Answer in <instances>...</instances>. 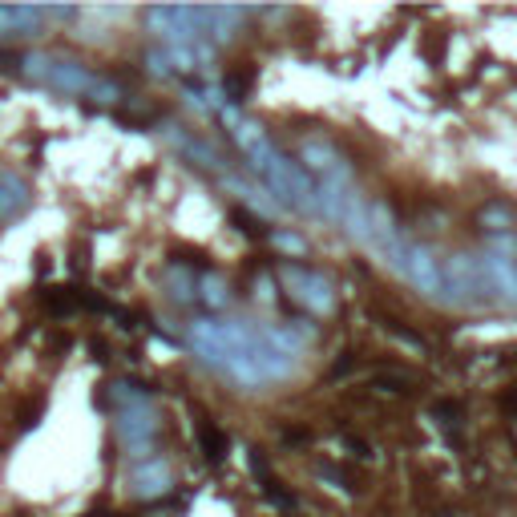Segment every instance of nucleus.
I'll return each mask as SVG.
<instances>
[{
    "instance_id": "obj_5",
    "label": "nucleus",
    "mask_w": 517,
    "mask_h": 517,
    "mask_svg": "<svg viewBox=\"0 0 517 517\" xmlns=\"http://www.w3.org/2000/svg\"><path fill=\"white\" fill-rule=\"evenodd\" d=\"M441 295H449L453 303L469 307L477 303L481 295H489L485 287V275H481V263L473 255H453L445 267H441Z\"/></svg>"
},
{
    "instance_id": "obj_12",
    "label": "nucleus",
    "mask_w": 517,
    "mask_h": 517,
    "mask_svg": "<svg viewBox=\"0 0 517 517\" xmlns=\"http://www.w3.org/2000/svg\"><path fill=\"white\" fill-rule=\"evenodd\" d=\"M481 223H485V231H489L493 239L513 235V211H509V206H501V202L485 206V211H481Z\"/></svg>"
},
{
    "instance_id": "obj_2",
    "label": "nucleus",
    "mask_w": 517,
    "mask_h": 517,
    "mask_svg": "<svg viewBox=\"0 0 517 517\" xmlns=\"http://www.w3.org/2000/svg\"><path fill=\"white\" fill-rule=\"evenodd\" d=\"M227 122H231L235 142H239L243 154L251 158V166L263 174V182H267L283 202L299 206V211H320V190L312 186V178H307L295 162H287V158L271 146V138L263 134V126H255V122H247V118H239V114H227Z\"/></svg>"
},
{
    "instance_id": "obj_9",
    "label": "nucleus",
    "mask_w": 517,
    "mask_h": 517,
    "mask_svg": "<svg viewBox=\"0 0 517 517\" xmlns=\"http://www.w3.org/2000/svg\"><path fill=\"white\" fill-rule=\"evenodd\" d=\"M130 489L138 493V497H162L166 489H170V465L162 461V457H142L134 469H130Z\"/></svg>"
},
{
    "instance_id": "obj_3",
    "label": "nucleus",
    "mask_w": 517,
    "mask_h": 517,
    "mask_svg": "<svg viewBox=\"0 0 517 517\" xmlns=\"http://www.w3.org/2000/svg\"><path fill=\"white\" fill-rule=\"evenodd\" d=\"M21 73H29L33 81H41L57 93H69V97H97V101H118L122 97V89L114 81L97 77L81 61H65V57L29 53V57H21Z\"/></svg>"
},
{
    "instance_id": "obj_15",
    "label": "nucleus",
    "mask_w": 517,
    "mask_h": 517,
    "mask_svg": "<svg viewBox=\"0 0 517 517\" xmlns=\"http://www.w3.org/2000/svg\"><path fill=\"white\" fill-rule=\"evenodd\" d=\"M93 517H122V513H93Z\"/></svg>"
},
{
    "instance_id": "obj_4",
    "label": "nucleus",
    "mask_w": 517,
    "mask_h": 517,
    "mask_svg": "<svg viewBox=\"0 0 517 517\" xmlns=\"http://www.w3.org/2000/svg\"><path fill=\"white\" fill-rule=\"evenodd\" d=\"M279 283L287 287V295H291L295 303H303L307 312H316V316H328L332 307H336V291H332V283H328L316 267L279 263Z\"/></svg>"
},
{
    "instance_id": "obj_11",
    "label": "nucleus",
    "mask_w": 517,
    "mask_h": 517,
    "mask_svg": "<svg viewBox=\"0 0 517 517\" xmlns=\"http://www.w3.org/2000/svg\"><path fill=\"white\" fill-rule=\"evenodd\" d=\"M45 21V9L21 5V9H0V33H17V37H33Z\"/></svg>"
},
{
    "instance_id": "obj_13",
    "label": "nucleus",
    "mask_w": 517,
    "mask_h": 517,
    "mask_svg": "<svg viewBox=\"0 0 517 517\" xmlns=\"http://www.w3.org/2000/svg\"><path fill=\"white\" fill-rule=\"evenodd\" d=\"M198 291H202V303H206V307H223V303H227V287H223V279H215V275H206V279L198 283Z\"/></svg>"
},
{
    "instance_id": "obj_1",
    "label": "nucleus",
    "mask_w": 517,
    "mask_h": 517,
    "mask_svg": "<svg viewBox=\"0 0 517 517\" xmlns=\"http://www.w3.org/2000/svg\"><path fill=\"white\" fill-rule=\"evenodd\" d=\"M190 344L206 364L231 372L239 384H271L295 368V340L279 328H251L239 320H198L190 324Z\"/></svg>"
},
{
    "instance_id": "obj_6",
    "label": "nucleus",
    "mask_w": 517,
    "mask_h": 517,
    "mask_svg": "<svg viewBox=\"0 0 517 517\" xmlns=\"http://www.w3.org/2000/svg\"><path fill=\"white\" fill-rule=\"evenodd\" d=\"M118 437H122V445L130 449V453H138V457H146V449H150V441L158 437V417H154V408H150V400H134V404H122L118 408Z\"/></svg>"
},
{
    "instance_id": "obj_14",
    "label": "nucleus",
    "mask_w": 517,
    "mask_h": 517,
    "mask_svg": "<svg viewBox=\"0 0 517 517\" xmlns=\"http://www.w3.org/2000/svg\"><path fill=\"white\" fill-rule=\"evenodd\" d=\"M202 449H206V457H211V461H219V457L227 453V437L215 433L211 425H202Z\"/></svg>"
},
{
    "instance_id": "obj_10",
    "label": "nucleus",
    "mask_w": 517,
    "mask_h": 517,
    "mask_svg": "<svg viewBox=\"0 0 517 517\" xmlns=\"http://www.w3.org/2000/svg\"><path fill=\"white\" fill-rule=\"evenodd\" d=\"M25 206H29V186H25V178H17L13 170H0V223L17 219Z\"/></svg>"
},
{
    "instance_id": "obj_8",
    "label": "nucleus",
    "mask_w": 517,
    "mask_h": 517,
    "mask_svg": "<svg viewBox=\"0 0 517 517\" xmlns=\"http://www.w3.org/2000/svg\"><path fill=\"white\" fill-rule=\"evenodd\" d=\"M299 162L312 170L320 182H328V178H344L348 174V166H344V158L328 146V142H320V138H307L303 146H299Z\"/></svg>"
},
{
    "instance_id": "obj_7",
    "label": "nucleus",
    "mask_w": 517,
    "mask_h": 517,
    "mask_svg": "<svg viewBox=\"0 0 517 517\" xmlns=\"http://www.w3.org/2000/svg\"><path fill=\"white\" fill-rule=\"evenodd\" d=\"M400 275H404L412 287H417V291H425V295H441V263H437L433 251L421 247V243H408V247H404Z\"/></svg>"
}]
</instances>
